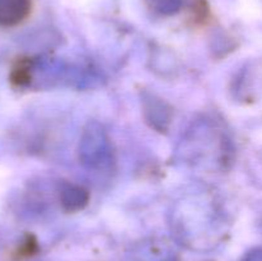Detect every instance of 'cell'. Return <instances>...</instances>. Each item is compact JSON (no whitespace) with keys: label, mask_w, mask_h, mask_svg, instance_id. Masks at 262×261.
<instances>
[{"label":"cell","mask_w":262,"mask_h":261,"mask_svg":"<svg viewBox=\"0 0 262 261\" xmlns=\"http://www.w3.org/2000/svg\"><path fill=\"white\" fill-rule=\"evenodd\" d=\"M32 0H0V26L14 27L30 15Z\"/></svg>","instance_id":"cell-1"},{"label":"cell","mask_w":262,"mask_h":261,"mask_svg":"<svg viewBox=\"0 0 262 261\" xmlns=\"http://www.w3.org/2000/svg\"><path fill=\"white\" fill-rule=\"evenodd\" d=\"M89 201V193L82 187L67 184L61 189V204L69 211L79 210Z\"/></svg>","instance_id":"cell-2"},{"label":"cell","mask_w":262,"mask_h":261,"mask_svg":"<svg viewBox=\"0 0 262 261\" xmlns=\"http://www.w3.org/2000/svg\"><path fill=\"white\" fill-rule=\"evenodd\" d=\"M187 0H146L151 10L160 14H174L182 9Z\"/></svg>","instance_id":"cell-3"},{"label":"cell","mask_w":262,"mask_h":261,"mask_svg":"<svg viewBox=\"0 0 262 261\" xmlns=\"http://www.w3.org/2000/svg\"><path fill=\"white\" fill-rule=\"evenodd\" d=\"M30 69L31 63L27 59H20L17 61L12 72V81L15 84L20 86V84H26L30 81Z\"/></svg>","instance_id":"cell-4"}]
</instances>
